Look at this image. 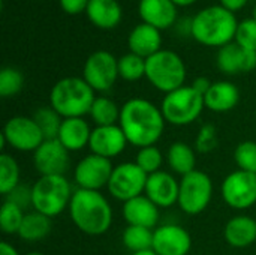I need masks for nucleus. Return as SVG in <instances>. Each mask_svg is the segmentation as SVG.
I'll use <instances>...</instances> for the list:
<instances>
[{
  "label": "nucleus",
  "instance_id": "obj_25",
  "mask_svg": "<svg viewBox=\"0 0 256 255\" xmlns=\"http://www.w3.org/2000/svg\"><path fill=\"white\" fill-rule=\"evenodd\" d=\"M224 237L232 248H248L256 243V221L248 215L231 218L225 228Z\"/></svg>",
  "mask_w": 256,
  "mask_h": 255
},
{
  "label": "nucleus",
  "instance_id": "obj_43",
  "mask_svg": "<svg viewBox=\"0 0 256 255\" xmlns=\"http://www.w3.org/2000/svg\"><path fill=\"white\" fill-rule=\"evenodd\" d=\"M0 255H20V252L15 249V246H12L8 242H2L0 243Z\"/></svg>",
  "mask_w": 256,
  "mask_h": 255
},
{
  "label": "nucleus",
  "instance_id": "obj_47",
  "mask_svg": "<svg viewBox=\"0 0 256 255\" xmlns=\"http://www.w3.org/2000/svg\"><path fill=\"white\" fill-rule=\"evenodd\" d=\"M252 18L256 20V3H255V6H254V11H252Z\"/></svg>",
  "mask_w": 256,
  "mask_h": 255
},
{
  "label": "nucleus",
  "instance_id": "obj_36",
  "mask_svg": "<svg viewBox=\"0 0 256 255\" xmlns=\"http://www.w3.org/2000/svg\"><path fill=\"white\" fill-rule=\"evenodd\" d=\"M234 161L238 170L256 174V141L248 140L237 144L234 150Z\"/></svg>",
  "mask_w": 256,
  "mask_h": 255
},
{
  "label": "nucleus",
  "instance_id": "obj_22",
  "mask_svg": "<svg viewBox=\"0 0 256 255\" xmlns=\"http://www.w3.org/2000/svg\"><path fill=\"white\" fill-rule=\"evenodd\" d=\"M240 102V90L231 81H216L204 95L206 108L213 113H228Z\"/></svg>",
  "mask_w": 256,
  "mask_h": 255
},
{
  "label": "nucleus",
  "instance_id": "obj_31",
  "mask_svg": "<svg viewBox=\"0 0 256 255\" xmlns=\"http://www.w3.org/2000/svg\"><path fill=\"white\" fill-rule=\"evenodd\" d=\"M118 77L124 81L135 83L146 77V59L134 53H126L118 59Z\"/></svg>",
  "mask_w": 256,
  "mask_h": 255
},
{
  "label": "nucleus",
  "instance_id": "obj_16",
  "mask_svg": "<svg viewBox=\"0 0 256 255\" xmlns=\"http://www.w3.org/2000/svg\"><path fill=\"white\" fill-rule=\"evenodd\" d=\"M192 237L188 230L176 224L156 227L153 234V251L158 255H188Z\"/></svg>",
  "mask_w": 256,
  "mask_h": 255
},
{
  "label": "nucleus",
  "instance_id": "obj_9",
  "mask_svg": "<svg viewBox=\"0 0 256 255\" xmlns=\"http://www.w3.org/2000/svg\"><path fill=\"white\" fill-rule=\"evenodd\" d=\"M82 78L94 92H108L120 78L118 59L106 50L92 53L84 62Z\"/></svg>",
  "mask_w": 256,
  "mask_h": 255
},
{
  "label": "nucleus",
  "instance_id": "obj_46",
  "mask_svg": "<svg viewBox=\"0 0 256 255\" xmlns=\"http://www.w3.org/2000/svg\"><path fill=\"white\" fill-rule=\"evenodd\" d=\"M26 255H45V254H42V252H39V251H32V252H28V254H26Z\"/></svg>",
  "mask_w": 256,
  "mask_h": 255
},
{
  "label": "nucleus",
  "instance_id": "obj_41",
  "mask_svg": "<svg viewBox=\"0 0 256 255\" xmlns=\"http://www.w3.org/2000/svg\"><path fill=\"white\" fill-rule=\"evenodd\" d=\"M212 84H213V83H212L207 77H198V78L194 80V83H192L190 86H192L198 93H201V95L204 96V95L208 92V89L212 87Z\"/></svg>",
  "mask_w": 256,
  "mask_h": 255
},
{
  "label": "nucleus",
  "instance_id": "obj_29",
  "mask_svg": "<svg viewBox=\"0 0 256 255\" xmlns=\"http://www.w3.org/2000/svg\"><path fill=\"white\" fill-rule=\"evenodd\" d=\"M153 234H154V230L128 225L123 231L122 240L126 249L135 254V252L153 249Z\"/></svg>",
  "mask_w": 256,
  "mask_h": 255
},
{
  "label": "nucleus",
  "instance_id": "obj_10",
  "mask_svg": "<svg viewBox=\"0 0 256 255\" xmlns=\"http://www.w3.org/2000/svg\"><path fill=\"white\" fill-rule=\"evenodd\" d=\"M148 176L135 164L123 162L114 167L108 182V192L118 201H129L146 192Z\"/></svg>",
  "mask_w": 256,
  "mask_h": 255
},
{
  "label": "nucleus",
  "instance_id": "obj_33",
  "mask_svg": "<svg viewBox=\"0 0 256 255\" xmlns=\"http://www.w3.org/2000/svg\"><path fill=\"white\" fill-rule=\"evenodd\" d=\"M24 87V75L14 66H4L0 71V96L12 98Z\"/></svg>",
  "mask_w": 256,
  "mask_h": 255
},
{
  "label": "nucleus",
  "instance_id": "obj_2",
  "mask_svg": "<svg viewBox=\"0 0 256 255\" xmlns=\"http://www.w3.org/2000/svg\"><path fill=\"white\" fill-rule=\"evenodd\" d=\"M69 215L75 227L87 236H102L112 224V207L100 191H74Z\"/></svg>",
  "mask_w": 256,
  "mask_h": 255
},
{
  "label": "nucleus",
  "instance_id": "obj_42",
  "mask_svg": "<svg viewBox=\"0 0 256 255\" xmlns=\"http://www.w3.org/2000/svg\"><path fill=\"white\" fill-rule=\"evenodd\" d=\"M220 3L219 5H222L224 8H226L228 11H231V12H238V11H242L250 0H219Z\"/></svg>",
  "mask_w": 256,
  "mask_h": 255
},
{
  "label": "nucleus",
  "instance_id": "obj_15",
  "mask_svg": "<svg viewBox=\"0 0 256 255\" xmlns=\"http://www.w3.org/2000/svg\"><path fill=\"white\" fill-rule=\"evenodd\" d=\"M128 144L129 141L118 125L96 126L92 129L88 149L93 155L112 159L122 155Z\"/></svg>",
  "mask_w": 256,
  "mask_h": 255
},
{
  "label": "nucleus",
  "instance_id": "obj_3",
  "mask_svg": "<svg viewBox=\"0 0 256 255\" xmlns=\"http://www.w3.org/2000/svg\"><path fill=\"white\" fill-rule=\"evenodd\" d=\"M238 20L222 5H212L192 17V38L212 48H222L236 39Z\"/></svg>",
  "mask_w": 256,
  "mask_h": 255
},
{
  "label": "nucleus",
  "instance_id": "obj_28",
  "mask_svg": "<svg viewBox=\"0 0 256 255\" xmlns=\"http://www.w3.org/2000/svg\"><path fill=\"white\" fill-rule=\"evenodd\" d=\"M120 111L122 108L112 99L106 96H96L88 116L96 126H111L118 125Z\"/></svg>",
  "mask_w": 256,
  "mask_h": 255
},
{
  "label": "nucleus",
  "instance_id": "obj_11",
  "mask_svg": "<svg viewBox=\"0 0 256 255\" xmlns=\"http://www.w3.org/2000/svg\"><path fill=\"white\" fill-rule=\"evenodd\" d=\"M2 144H8L18 152H34L44 141V135L33 120L27 116L10 117L2 131Z\"/></svg>",
  "mask_w": 256,
  "mask_h": 255
},
{
  "label": "nucleus",
  "instance_id": "obj_27",
  "mask_svg": "<svg viewBox=\"0 0 256 255\" xmlns=\"http://www.w3.org/2000/svg\"><path fill=\"white\" fill-rule=\"evenodd\" d=\"M51 227H52L51 218H48L36 210L27 212L16 236L21 240L34 243V242L44 240L51 233Z\"/></svg>",
  "mask_w": 256,
  "mask_h": 255
},
{
  "label": "nucleus",
  "instance_id": "obj_4",
  "mask_svg": "<svg viewBox=\"0 0 256 255\" xmlns=\"http://www.w3.org/2000/svg\"><path fill=\"white\" fill-rule=\"evenodd\" d=\"M96 99V92L82 77H64L58 80L50 92V107L63 119L84 117Z\"/></svg>",
  "mask_w": 256,
  "mask_h": 255
},
{
  "label": "nucleus",
  "instance_id": "obj_39",
  "mask_svg": "<svg viewBox=\"0 0 256 255\" xmlns=\"http://www.w3.org/2000/svg\"><path fill=\"white\" fill-rule=\"evenodd\" d=\"M4 201H9L15 206L21 207L26 212L28 207H32V186H26V185L20 183L9 194L4 195Z\"/></svg>",
  "mask_w": 256,
  "mask_h": 255
},
{
  "label": "nucleus",
  "instance_id": "obj_14",
  "mask_svg": "<svg viewBox=\"0 0 256 255\" xmlns=\"http://www.w3.org/2000/svg\"><path fill=\"white\" fill-rule=\"evenodd\" d=\"M69 153L57 138L45 140L33 152V165L40 176H64L70 162Z\"/></svg>",
  "mask_w": 256,
  "mask_h": 255
},
{
  "label": "nucleus",
  "instance_id": "obj_21",
  "mask_svg": "<svg viewBox=\"0 0 256 255\" xmlns=\"http://www.w3.org/2000/svg\"><path fill=\"white\" fill-rule=\"evenodd\" d=\"M128 47L130 53L141 56L142 59H148L162 50L160 30L141 21L130 30L128 36Z\"/></svg>",
  "mask_w": 256,
  "mask_h": 255
},
{
  "label": "nucleus",
  "instance_id": "obj_38",
  "mask_svg": "<svg viewBox=\"0 0 256 255\" xmlns=\"http://www.w3.org/2000/svg\"><path fill=\"white\" fill-rule=\"evenodd\" d=\"M218 147V131L212 123H206L200 128L195 138V150L198 153H210Z\"/></svg>",
  "mask_w": 256,
  "mask_h": 255
},
{
  "label": "nucleus",
  "instance_id": "obj_1",
  "mask_svg": "<svg viewBox=\"0 0 256 255\" xmlns=\"http://www.w3.org/2000/svg\"><path fill=\"white\" fill-rule=\"evenodd\" d=\"M165 117L160 107L144 98H132L122 105L118 126L129 144L142 149L156 146L165 131Z\"/></svg>",
  "mask_w": 256,
  "mask_h": 255
},
{
  "label": "nucleus",
  "instance_id": "obj_23",
  "mask_svg": "<svg viewBox=\"0 0 256 255\" xmlns=\"http://www.w3.org/2000/svg\"><path fill=\"white\" fill-rule=\"evenodd\" d=\"M86 15L94 27L111 30L122 23L123 9L117 0H90Z\"/></svg>",
  "mask_w": 256,
  "mask_h": 255
},
{
  "label": "nucleus",
  "instance_id": "obj_18",
  "mask_svg": "<svg viewBox=\"0 0 256 255\" xmlns=\"http://www.w3.org/2000/svg\"><path fill=\"white\" fill-rule=\"evenodd\" d=\"M180 182L168 171H158L148 176L146 195L159 207L166 209L178 203Z\"/></svg>",
  "mask_w": 256,
  "mask_h": 255
},
{
  "label": "nucleus",
  "instance_id": "obj_19",
  "mask_svg": "<svg viewBox=\"0 0 256 255\" xmlns=\"http://www.w3.org/2000/svg\"><path fill=\"white\" fill-rule=\"evenodd\" d=\"M138 14L142 23L162 32L174 27L177 23L178 6L172 0H140Z\"/></svg>",
  "mask_w": 256,
  "mask_h": 255
},
{
  "label": "nucleus",
  "instance_id": "obj_26",
  "mask_svg": "<svg viewBox=\"0 0 256 255\" xmlns=\"http://www.w3.org/2000/svg\"><path fill=\"white\" fill-rule=\"evenodd\" d=\"M166 162L168 167L172 170V173L178 176H186L192 173L196 165V155L195 149H192L184 141H176L170 146L166 152Z\"/></svg>",
  "mask_w": 256,
  "mask_h": 255
},
{
  "label": "nucleus",
  "instance_id": "obj_17",
  "mask_svg": "<svg viewBox=\"0 0 256 255\" xmlns=\"http://www.w3.org/2000/svg\"><path fill=\"white\" fill-rule=\"evenodd\" d=\"M218 69L225 75L246 74L256 69V51L242 48L236 41L219 48L216 54Z\"/></svg>",
  "mask_w": 256,
  "mask_h": 255
},
{
  "label": "nucleus",
  "instance_id": "obj_30",
  "mask_svg": "<svg viewBox=\"0 0 256 255\" xmlns=\"http://www.w3.org/2000/svg\"><path fill=\"white\" fill-rule=\"evenodd\" d=\"M32 117L39 126L45 140H56L58 137L63 117L52 107H40L33 113Z\"/></svg>",
  "mask_w": 256,
  "mask_h": 255
},
{
  "label": "nucleus",
  "instance_id": "obj_37",
  "mask_svg": "<svg viewBox=\"0 0 256 255\" xmlns=\"http://www.w3.org/2000/svg\"><path fill=\"white\" fill-rule=\"evenodd\" d=\"M242 48L256 51V20L246 18L238 23L236 39H234Z\"/></svg>",
  "mask_w": 256,
  "mask_h": 255
},
{
  "label": "nucleus",
  "instance_id": "obj_45",
  "mask_svg": "<svg viewBox=\"0 0 256 255\" xmlns=\"http://www.w3.org/2000/svg\"><path fill=\"white\" fill-rule=\"evenodd\" d=\"M132 255H158L153 249H147V251H141V252H135Z\"/></svg>",
  "mask_w": 256,
  "mask_h": 255
},
{
  "label": "nucleus",
  "instance_id": "obj_24",
  "mask_svg": "<svg viewBox=\"0 0 256 255\" xmlns=\"http://www.w3.org/2000/svg\"><path fill=\"white\" fill-rule=\"evenodd\" d=\"M90 135L92 129L84 117H70L63 119L57 140L69 152H80L86 146H88Z\"/></svg>",
  "mask_w": 256,
  "mask_h": 255
},
{
  "label": "nucleus",
  "instance_id": "obj_32",
  "mask_svg": "<svg viewBox=\"0 0 256 255\" xmlns=\"http://www.w3.org/2000/svg\"><path fill=\"white\" fill-rule=\"evenodd\" d=\"M18 185H20V165L9 153L3 152L0 155V194L4 197Z\"/></svg>",
  "mask_w": 256,
  "mask_h": 255
},
{
  "label": "nucleus",
  "instance_id": "obj_6",
  "mask_svg": "<svg viewBox=\"0 0 256 255\" xmlns=\"http://www.w3.org/2000/svg\"><path fill=\"white\" fill-rule=\"evenodd\" d=\"M186 65L172 50H160L146 59V78L165 95L184 86Z\"/></svg>",
  "mask_w": 256,
  "mask_h": 255
},
{
  "label": "nucleus",
  "instance_id": "obj_12",
  "mask_svg": "<svg viewBox=\"0 0 256 255\" xmlns=\"http://www.w3.org/2000/svg\"><path fill=\"white\" fill-rule=\"evenodd\" d=\"M220 195L231 209H250L256 204V174L243 170L230 173L222 182Z\"/></svg>",
  "mask_w": 256,
  "mask_h": 255
},
{
  "label": "nucleus",
  "instance_id": "obj_34",
  "mask_svg": "<svg viewBox=\"0 0 256 255\" xmlns=\"http://www.w3.org/2000/svg\"><path fill=\"white\" fill-rule=\"evenodd\" d=\"M26 213L21 207L3 201L0 209V228L4 234H18Z\"/></svg>",
  "mask_w": 256,
  "mask_h": 255
},
{
  "label": "nucleus",
  "instance_id": "obj_35",
  "mask_svg": "<svg viewBox=\"0 0 256 255\" xmlns=\"http://www.w3.org/2000/svg\"><path fill=\"white\" fill-rule=\"evenodd\" d=\"M135 164L147 174H153L160 171V167L164 164V155L162 152L156 147V146H148V147H142L138 149L136 153V161Z\"/></svg>",
  "mask_w": 256,
  "mask_h": 255
},
{
  "label": "nucleus",
  "instance_id": "obj_40",
  "mask_svg": "<svg viewBox=\"0 0 256 255\" xmlns=\"http://www.w3.org/2000/svg\"><path fill=\"white\" fill-rule=\"evenodd\" d=\"M90 0H58L60 8L68 15H78L87 11Z\"/></svg>",
  "mask_w": 256,
  "mask_h": 255
},
{
  "label": "nucleus",
  "instance_id": "obj_13",
  "mask_svg": "<svg viewBox=\"0 0 256 255\" xmlns=\"http://www.w3.org/2000/svg\"><path fill=\"white\" fill-rule=\"evenodd\" d=\"M112 170L114 165L111 164V159L90 153L75 165L74 182L76 183L78 189L100 191L102 188L108 186Z\"/></svg>",
  "mask_w": 256,
  "mask_h": 255
},
{
  "label": "nucleus",
  "instance_id": "obj_8",
  "mask_svg": "<svg viewBox=\"0 0 256 255\" xmlns=\"http://www.w3.org/2000/svg\"><path fill=\"white\" fill-rule=\"evenodd\" d=\"M213 197V182L210 176L204 171L194 170L180 180L178 192V206L186 215H200L202 213Z\"/></svg>",
  "mask_w": 256,
  "mask_h": 255
},
{
  "label": "nucleus",
  "instance_id": "obj_5",
  "mask_svg": "<svg viewBox=\"0 0 256 255\" xmlns=\"http://www.w3.org/2000/svg\"><path fill=\"white\" fill-rule=\"evenodd\" d=\"M72 195V186L66 176H40L32 185V207L54 218L69 209Z\"/></svg>",
  "mask_w": 256,
  "mask_h": 255
},
{
  "label": "nucleus",
  "instance_id": "obj_20",
  "mask_svg": "<svg viewBox=\"0 0 256 255\" xmlns=\"http://www.w3.org/2000/svg\"><path fill=\"white\" fill-rule=\"evenodd\" d=\"M122 212L128 225L154 230L159 222V207L146 194L123 203Z\"/></svg>",
  "mask_w": 256,
  "mask_h": 255
},
{
  "label": "nucleus",
  "instance_id": "obj_44",
  "mask_svg": "<svg viewBox=\"0 0 256 255\" xmlns=\"http://www.w3.org/2000/svg\"><path fill=\"white\" fill-rule=\"evenodd\" d=\"M178 8H184V6H190V5H194L196 0H172Z\"/></svg>",
  "mask_w": 256,
  "mask_h": 255
},
{
  "label": "nucleus",
  "instance_id": "obj_7",
  "mask_svg": "<svg viewBox=\"0 0 256 255\" xmlns=\"http://www.w3.org/2000/svg\"><path fill=\"white\" fill-rule=\"evenodd\" d=\"M204 96L192 86H183L165 95L160 104L166 123L174 126H188L195 122L204 110Z\"/></svg>",
  "mask_w": 256,
  "mask_h": 255
}]
</instances>
